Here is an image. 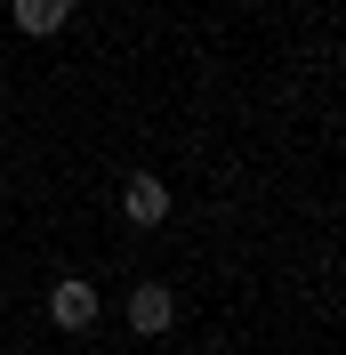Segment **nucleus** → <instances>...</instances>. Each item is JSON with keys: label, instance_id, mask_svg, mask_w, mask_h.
Wrapping results in <instances>:
<instances>
[{"label": "nucleus", "instance_id": "obj_4", "mask_svg": "<svg viewBox=\"0 0 346 355\" xmlns=\"http://www.w3.org/2000/svg\"><path fill=\"white\" fill-rule=\"evenodd\" d=\"M73 8H81V0H8V17H17V33H24V41H48V33H65V24H73Z\"/></svg>", "mask_w": 346, "mask_h": 355}, {"label": "nucleus", "instance_id": "obj_2", "mask_svg": "<svg viewBox=\"0 0 346 355\" xmlns=\"http://www.w3.org/2000/svg\"><path fill=\"white\" fill-rule=\"evenodd\" d=\"M129 331L137 339H170L177 331V291L170 283H129Z\"/></svg>", "mask_w": 346, "mask_h": 355}, {"label": "nucleus", "instance_id": "obj_1", "mask_svg": "<svg viewBox=\"0 0 346 355\" xmlns=\"http://www.w3.org/2000/svg\"><path fill=\"white\" fill-rule=\"evenodd\" d=\"M97 315H105V299H97V283H81V275H57V283H48V323H57V331H97Z\"/></svg>", "mask_w": 346, "mask_h": 355}, {"label": "nucleus", "instance_id": "obj_3", "mask_svg": "<svg viewBox=\"0 0 346 355\" xmlns=\"http://www.w3.org/2000/svg\"><path fill=\"white\" fill-rule=\"evenodd\" d=\"M121 218H129V226H161V218H170V186H161L153 170H129V178H121Z\"/></svg>", "mask_w": 346, "mask_h": 355}]
</instances>
